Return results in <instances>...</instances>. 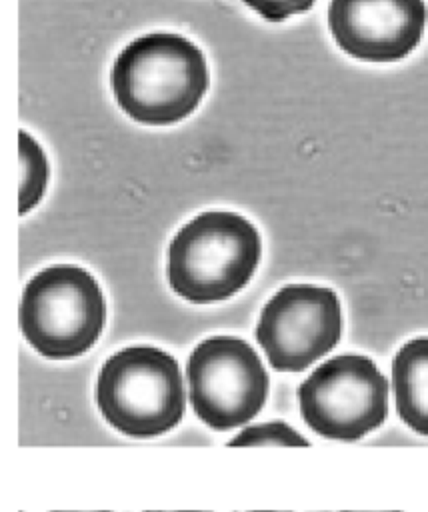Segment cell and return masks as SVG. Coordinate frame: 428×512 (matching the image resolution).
I'll use <instances>...</instances> for the list:
<instances>
[{
    "mask_svg": "<svg viewBox=\"0 0 428 512\" xmlns=\"http://www.w3.org/2000/svg\"><path fill=\"white\" fill-rule=\"evenodd\" d=\"M260 252V234L244 216L204 212L174 236L168 282L188 302L226 300L248 284Z\"/></svg>",
    "mask_w": 428,
    "mask_h": 512,
    "instance_id": "2",
    "label": "cell"
},
{
    "mask_svg": "<svg viewBox=\"0 0 428 512\" xmlns=\"http://www.w3.org/2000/svg\"><path fill=\"white\" fill-rule=\"evenodd\" d=\"M392 392L400 420L428 436V338L402 344L392 360Z\"/></svg>",
    "mask_w": 428,
    "mask_h": 512,
    "instance_id": "9",
    "label": "cell"
},
{
    "mask_svg": "<svg viewBox=\"0 0 428 512\" xmlns=\"http://www.w3.org/2000/svg\"><path fill=\"white\" fill-rule=\"evenodd\" d=\"M342 336V308L334 290L314 284L280 288L262 308L256 340L278 372H302Z\"/></svg>",
    "mask_w": 428,
    "mask_h": 512,
    "instance_id": "7",
    "label": "cell"
},
{
    "mask_svg": "<svg viewBox=\"0 0 428 512\" xmlns=\"http://www.w3.org/2000/svg\"><path fill=\"white\" fill-rule=\"evenodd\" d=\"M228 444L232 446H306L308 440L286 422L254 424L238 432Z\"/></svg>",
    "mask_w": 428,
    "mask_h": 512,
    "instance_id": "11",
    "label": "cell"
},
{
    "mask_svg": "<svg viewBox=\"0 0 428 512\" xmlns=\"http://www.w3.org/2000/svg\"><path fill=\"white\" fill-rule=\"evenodd\" d=\"M104 320L102 290L84 268L50 266L30 278L22 292V334L46 358L84 354L100 338Z\"/></svg>",
    "mask_w": 428,
    "mask_h": 512,
    "instance_id": "4",
    "label": "cell"
},
{
    "mask_svg": "<svg viewBox=\"0 0 428 512\" xmlns=\"http://www.w3.org/2000/svg\"><path fill=\"white\" fill-rule=\"evenodd\" d=\"M328 24L336 44L350 56L394 62L418 46L426 6L422 0H332Z\"/></svg>",
    "mask_w": 428,
    "mask_h": 512,
    "instance_id": "8",
    "label": "cell"
},
{
    "mask_svg": "<svg viewBox=\"0 0 428 512\" xmlns=\"http://www.w3.org/2000/svg\"><path fill=\"white\" fill-rule=\"evenodd\" d=\"M390 384L362 354H340L298 386L300 414L322 438L354 442L380 428L388 416Z\"/></svg>",
    "mask_w": 428,
    "mask_h": 512,
    "instance_id": "5",
    "label": "cell"
},
{
    "mask_svg": "<svg viewBox=\"0 0 428 512\" xmlns=\"http://www.w3.org/2000/svg\"><path fill=\"white\" fill-rule=\"evenodd\" d=\"M96 404L104 420L134 438L160 436L184 414V384L178 362L154 346H130L100 368Z\"/></svg>",
    "mask_w": 428,
    "mask_h": 512,
    "instance_id": "3",
    "label": "cell"
},
{
    "mask_svg": "<svg viewBox=\"0 0 428 512\" xmlns=\"http://www.w3.org/2000/svg\"><path fill=\"white\" fill-rule=\"evenodd\" d=\"M118 106L136 122L164 126L186 118L208 86L204 54L178 34L132 40L110 72Z\"/></svg>",
    "mask_w": 428,
    "mask_h": 512,
    "instance_id": "1",
    "label": "cell"
},
{
    "mask_svg": "<svg viewBox=\"0 0 428 512\" xmlns=\"http://www.w3.org/2000/svg\"><path fill=\"white\" fill-rule=\"evenodd\" d=\"M20 166V214H26L40 202L46 190L48 162L38 142L32 140L24 130L20 132Z\"/></svg>",
    "mask_w": 428,
    "mask_h": 512,
    "instance_id": "10",
    "label": "cell"
},
{
    "mask_svg": "<svg viewBox=\"0 0 428 512\" xmlns=\"http://www.w3.org/2000/svg\"><path fill=\"white\" fill-rule=\"evenodd\" d=\"M268 22H282L292 14L306 12L314 0H242Z\"/></svg>",
    "mask_w": 428,
    "mask_h": 512,
    "instance_id": "12",
    "label": "cell"
},
{
    "mask_svg": "<svg viewBox=\"0 0 428 512\" xmlns=\"http://www.w3.org/2000/svg\"><path fill=\"white\" fill-rule=\"evenodd\" d=\"M188 398L196 416L214 430L252 420L268 396V372L256 350L232 336L202 340L186 364Z\"/></svg>",
    "mask_w": 428,
    "mask_h": 512,
    "instance_id": "6",
    "label": "cell"
}]
</instances>
